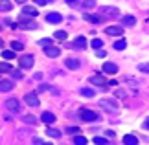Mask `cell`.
Here are the masks:
<instances>
[{"label": "cell", "mask_w": 149, "mask_h": 145, "mask_svg": "<svg viewBox=\"0 0 149 145\" xmlns=\"http://www.w3.org/2000/svg\"><path fill=\"white\" fill-rule=\"evenodd\" d=\"M112 46H114V50H118V51H120V50H123L125 46H127V42H125L123 39H120V40H116V42H114Z\"/></svg>", "instance_id": "23"}, {"label": "cell", "mask_w": 149, "mask_h": 145, "mask_svg": "<svg viewBox=\"0 0 149 145\" xmlns=\"http://www.w3.org/2000/svg\"><path fill=\"white\" fill-rule=\"evenodd\" d=\"M94 143L96 145H103V143H109V140H107V138H101V136H96L94 138Z\"/></svg>", "instance_id": "32"}, {"label": "cell", "mask_w": 149, "mask_h": 145, "mask_svg": "<svg viewBox=\"0 0 149 145\" xmlns=\"http://www.w3.org/2000/svg\"><path fill=\"white\" fill-rule=\"evenodd\" d=\"M22 15H26V17H37L39 15V11H37V8H33V6H24L22 8Z\"/></svg>", "instance_id": "7"}, {"label": "cell", "mask_w": 149, "mask_h": 145, "mask_svg": "<svg viewBox=\"0 0 149 145\" xmlns=\"http://www.w3.org/2000/svg\"><path fill=\"white\" fill-rule=\"evenodd\" d=\"M24 123L35 125V123H37V118H35V116H31V114H28V116H24Z\"/></svg>", "instance_id": "24"}, {"label": "cell", "mask_w": 149, "mask_h": 145, "mask_svg": "<svg viewBox=\"0 0 149 145\" xmlns=\"http://www.w3.org/2000/svg\"><path fill=\"white\" fill-rule=\"evenodd\" d=\"M123 143L125 145H136V143H138V138L133 136V134H125L123 136Z\"/></svg>", "instance_id": "19"}, {"label": "cell", "mask_w": 149, "mask_h": 145, "mask_svg": "<svg viewBox=\"0 0 149 145\" xmlns=\"http://www.w3.org/2000/svg\"><path fill=\"white\" fill-rule=\"evenodd\" d=\"M39 44L44 46V48H46V46H52V39H41V40H39Z\"/></svg>", "instance_id": "34"}, {"label": "cell", "mask_w": 149, "mask_h": 145, "mask_svg": "<svg viewBox=\"0 0 149 145\" xmlns=\"http://www.w3.org/2000/svg\"><path fill=\"white\" fill-rule=\"evenodd\" d=\"M90 81V83H92V85H100V86H107V81H105V77H103V75H92V77H90L88 79Z\"/></svg>", "instance_id": "10"}, {"label": "cell", "mask_w": 149, "mask_h": 145, "mask_svg": "<svg viewBox=\"0 0 149 145\" xmlns=\"http://www.w3.org/2000/svg\"><path fill=\"white\" fill-rule=\"evenodd\" d=\"M101 46H103V40H101V39H94V40H92V48L101 50Z\"/></svg>", "instance_id": "30"}, {"label": "cell", "mask_w": 149, "mask_h": 145, "mask_svg": "<svg viewBox=\"0 0 149 145\" xmlns=\"http://www.w3.org/2000/svg\"><path fill=\"white\" fill-rule=\"evenodd\" d=\"M100 105L105 108V110H109V112H114V110L118 108V107H116V103H114V101H109V99H101Z\"/></svg>", "instance_id": "12"}, {"label": "cell", "mask_w": 149, "mask_h": 145, "mask_svg": "<svg viewBox=\"0 0 149 145\" xmlns=\"http://www.w3.org/2000/svg\"><path fill=\"white\" fill-rule=\"evenodd\" d=\"M74 143L76 145H85L87 143V138L85 136H74Z\"/></svg>", "instance_id": "25"}, {"label": "cell", "mask_w": 149, "mask_h": 145, "mask_svg": "<svg viewBox=\"0 0 149 145\" xmlns=\"http://www.w3.org/2000/svg\"><path fill=\"white\" fill-rule=\"evenodd\" d=\"M79 118L83 121H88V123H92V121H98L100 116L94 112V110H88V108H81L79 110Z\"/></svg>", "instance_id": "1"}, {"label": "cell", "mask_w": 149, "mask_h": 145, "mask_svg": "<svg viewBox=\"0 0 149 145\" xmlns=\"http://www.w3.org/2000/svg\"><path fill=\"white\" fill-rule=\"evenodd\" d=\"M66 37H68V33H66V31H63V30L55 31V39H59V40H65Z\"/></svg>", "instance_id": "28"}, {"label": "cell", "mask_w": 149, "mask_h": 145, "mask_svg": "<svg viewBox=\"0 0 149 145\" xmlns=\"http://www.w3.org/2000/svg\"><path fill=\"white\" fill-rule=\"evenodd\" d=\"M74 48H79V50L87 48V39H85L83 35H79V37H76V40H74Z\"/></svg>", "instance_id": "15"}, {"label": "cell", "mask_w": 149, "mask_h": 145, "mask_svg": "<svg viewBox=\"0 0 149 145\" xmlns=\"http://www.w3.org/2000/svg\"><path fill=\"white\" fill-rule=\"evenodd\" d=\"M144 127H146V129H149V118L146 119V123H144Z\"/></svg>", "instance_id": "44"}, {"label": "cell", "mask_w": 149, "mask_h": 145, "mask_svg": "<svg viewBox=\"0 0 149 145\" xmlns=\"http://www.w3.org/2000/svg\"><path fill=\"white\" fill-rule=\"evenodd\" d=\"M24 46H22V42H19V40H13L11 42V50H15V51H20Z\"/></svg>", "instance_id": "27"}, {"label": "cell", "mask_w": 149, "mask_h": 145, "mask_svg": "<svg viewBox=\"0 0 149 145\" xmlns=\"http://www.w3.org/2000/svg\"><path fill=\"white\" fill-rule=\"evenodd\" d=\"M46 134H48L50 138H59V136H61V132L57 130V129H48V130H46Z\"/></svg>", "instance_id": "26"}, {"label": "cell", "mask_w": 149, "mask_h": 145, "mask_svg": "<svg viewBox=\"0 0 149 145\" xmlns=\"http://www.w3.org/2000/svg\"><path fill=\"white\" fill-rule=\"evenodd\" d=\"M2 57H4V59H8V61L15 59V50H4L2 51Z\"/></svg>", "instance_id": "22"}, {"label": "cell", "mask_w": 149, "mask_h": 145, "mask_svg": "<svg viewBox=\"0 0 149 145\" xmlns=\"http://www.w3.org/2000/svg\"><path fill=\"white\" fill-rule=\"evenodd\" d=\"M35 4H39V6H44V4H48V0H33Z\"/></svg>", "instance_id": "39"}, {"label": "cell", "mask_w": 149, "mask_h": 145, "mask_svg": "<svg viewBox=\"0 0 149 145\" xmlns=\"http://www.w3.org/2000/svg\"><path fill=\"white\" fill-rule=\"evenodd\" d=\"M30 19H31V17L22 15L20 20H19V26L24 28V30H35V28H37V22H33V20H30Z\"/></svg>", "instance_id": "2"}, {"label": "cell", "mask_w": 149, "mask_h": 145, "mask_svg": "<svg viewBox=\"0 0 149 145\" xmlns=\"http://www.w3.org/2000/svg\"><path fill=\"white\" fill-rule=\"evenodd\" d=\"M116 96H118V97H125V92H120V90H118V92H116Z\"/></svg>", "instance_id": "42"}, {"label": "cell", "mask_w": 149, "mask_h": 145, "mask_svg": "<svg viewBox=\"0 0 149 145\" xmlns=\"http://www.w3.org/2000/svg\"><path fill=\"white\" fill-rule=\"evenodd\" d=\"M0 46H2V40H0Z\"/></svg>", "instance_id": "46"}, {"label": "cell", "mask_w": 149, "mask_h": 145, "mask_svg": "<svg viewBox=\"0 0 149 145\" xmlns=\"http://www.w3.org/2000/svg\"><path fill=\"white\" fill-rule=\"evenodd\" d=\"M65 65H66L68 70H77V68H79V61L77 59H66Z\"/></svg>", "instance_id": "17"}, {"label": "cell", "mask_w": 149, "mask_h": 145, "mask_svg": "<svg viewBox=\"0 0 149 145\" xmlns=\"http://www.w3.org/2000/svg\"><path fill=\"white\" fill-rule=\"evenodd\" d=\"M19 65H20V68H31L33 66V57L31 55H22L19 59Z\"/></svg>", "instance_id": "5"}, {"label": "cell", "mask_w": 149, "mask_h": 145, "mask_svg": "<svg viewBox=\"0 0 149 145\" xmlns=\"http://www.w3.org/2000/svg\"><path fill=\"white\" fill-rule=\"evenodd\" d=\"M83 19H85V20H88V22H92V24H101V22L105 20V17H98V15L85 13V15H83Z\"/></svg>", "instance_id": "6"}, {"label": "cell", "mask_w": 149, "mask_h": 145, "mask_svg": "<svg viewBox=\"0 0 149 145\" xmlns=\"http://www.w3.org/2000/svg\"><path fill=\"white\" fill-rule=\"evenodd\" d=\"M105 134H107L109 138H114V130H107V132H105Z\"/></svg>", "instance_id": "40"}, {"label": "cell", "mask_w": 149, "mask_h": 145, "mask_svg": "<svg viewBox=\"0 0 149 145\" xmlns=\"http://www.w3.org/2000/svg\"><path fill=\"white\" fill-rule=\"evenodd\" d=\"M24 101H26V105H30V107H39V97H37L35 92H28L24 96Z\"/></svg>", "instance_id": "3"}, {"label": "cell", "mask_w": 149, "mask_h": 145, "mask_svg": "<svg viewBox=\"0 0 149 145\" xmlns=\"http://www.w3.org/2000/svg\"><path fill=\"white\" fill-rule=\"evenodd\" d=\"M65 2H66V4H70V6H72V4H76V0H65Z\"/></svg>", "instance_id": "43"}, {"label": "cell", "mask_w": 149, "mask_h": 145, "mask_svg": "<svg viewBox=\"0 0 149 145\" xmlns=\"http://www.w3.org/2000/svg\"><path fill=\"white\" fill-rule=\"evenodd\" d=\"M103 72H105V74H116L118 66L114 65V62H105V65H103Z\"/></svg>", "instance_id": "16"}, {"label": "cell", "mask_w": 149, "mask_h": 145, "mask_svg": "<svg viewBox=\"0 0 149 145\" xmlns=\"http://www.w3.org/2000/svg\"><path fill=\"white\" fill-rule=\"evenodd\" d=\"M44 53H46L48 57H52V59H54V57H59L61 50H59V48H55V46H46V48H44Z\"/></svg>", "instance_id": "9"}, {"label": "cell", "mask_w": 149, "mask_h": 145, "mask_svg": "<svg viewBox=\"0 0 149 145\" xmlns=\"http://www.w3.org/2000/svg\"><path fill=\"white\" fill-rule=\"evenodd\" d=\"M105 31L109 33V35H114V37H122L123 35V30L120 26H109Z\"/></svg>", "instance_id": "8"}, {"label": "cell", "mask_w": 149, "mask_h": 145, "mask_svg": "<svg viewBox=\"0 0 149 145\" xmlns=\"http://www.w3.org/2000/svg\"><path fill=\"white\" fill-rule=\"evenodd\" d=\"M46 20L50 22V24H59V22L63 20V17L59 13H48L46 15Z\"/></svg>", "instance_id": "14"}, {"label": "cell", "mask_w": 149, "mask_h": 145, "mask_svg": "<svg viewBox=\"0 0 149 145\" xmlns=\"http://www.w3.org/2000/svg\"><path fill=\"white\" fill-rule=\"evenodd\" d=\"M2 72H11V65H8V62H0V74Z\"/></svg>", "instance_id": "31"}, {"label": "cell", "mask_w": 149, "mask_h": 145, "mask_svg": "<svg viewBox=\"0 0 149 145\" xmlns=\"http://www.w3.org/2000/svg\"><path fill=\"white\" fill-rule=\"evenodd\" d=\"M81 96H85V97H94V90H90V88H81Z\"/></svg>", "instance_id": "29"}, {"label": "cell", "mask_w": 149, "mask_h": 145, "mask_svg": "<svg viewBox=\"0 0 149 145\" xmlns=\"http://www.w3.org/2000/svg\"><path fill=\"white\" fill-rule=\"evenodd\" d=\"M11 74H13V77H15V79H20V77H22V72L13 70V68H11Z\"/></svg>", "instance_id": "36"}, {"label": "cell", "mask_w": 149, "mask_h": 145, "mask_svg": "<svg viewBox=\"0 0 149 145\" xmlns=\"http://www.w3.org/2000/svg\"><path fill=\"white\" fill-rule=\"evenodd\" d=\"M6 108L9 110V112H20V105H19V101L17 99H8L6 101Z\"/></svg>", "instance_id": "4"}, {"label": "cell", "mask_w": 149, "mask_h": 145, "mask_svg": "<svg viewBox=\"0 0 149 145\" xmlns=\"http://www.w3.org/2000/svg\"><path fill=\"white\" fill-rule=\"evenodd\" d=\"M15 2H19V4H24V2H26V0H15Z\"/></svg>", "instance_id": "45"}, {"label": "cell", "mask_w": 149, "mask_h": 145, "mask_svg": "<svg viewBox=\"0 0 149 145\" xmlns=\"http://www.w3.org/2000/svg\"><path fill=\"white\" fill-rule=\"evenodd\" d=\"M138 70L144 72V74H149V62H142V65H138Z\"/></svg>", "instance_id": "33"}, {"label": "cell", "mask_w": 149, "mask_h": 145, "mask_svg": "<svg viewBox=\"0 0 149 145\" xmlns=\"http://www.w3.org/2000/svg\"><path fill=\"white\" fill-rule=\"evenodd\" d=\"M66 132H70V134H79V129H77V127H68Z\"/></svg>", "instance_id": "35"}, {"label": "cell", "mask_w": 149, "mask_h": 145, "mask_svg": "<svg viewBox=\"0 0 149 145\" xmlns=\"http://www.w3.org/2000/svg\"><path fill=\"white\" fill-rule=\"evenodd\" d=\"M96 51H98V57H105V51L103 50H96Z\"/></svg>", "instance_id": "41"}, {"label": "cell", "mask_w": 149, "mask_h": 145, "mask_svg": "<svg viewBox=\"0 0 149 145\" xmlns=\"http://www.w3.org/2000/svg\"><path fill=\"white\" fill-rule=\"evenodd\" d=\"M100 13H105V15L118 17V15H120V11H118V8H111V6H105V8H100Z\"/></svg>", "instance_id": "11"}, {"label": "cell", "mask_w": 149, "mask_h": 145, "mask_svg": "<svg viewBox=\"0 0 149 145\" xmlns=\"http://www.w3.org/2000/svg\"><path fill=\"white\" fill-rule=\"evenodd\" d=\"M122 24L123 26H134L136 24V19H134V17H131V15H127V17H123V19H122Z\"/></svg>", "instance_id": "20"}, {"label": "cell", "mask_w": 149, "mask_h": 145, "mask_svg": "<svg viewBox=\"0 0 149 145\" xmlns=\"http://www.w3.org/2000/svg\"><path fill=\"white\" fill-rule=\"evenodd\" d=\"M41 119H42V121H44L46 125H50V123H54V121H55V116L52 114V112H42Z\"/></svg>", "instance_id": "18"}, {"label": "cell", "mask_w": 149, "mask_h": 145, "mask_svg": "<svg viewBox=\"0 0 149 145\" xmlns=\"http://www.w3.org/2000/svg\"><path fill=\"white\" fill-rule=\"evenodd\" d=\"M46 90H52V86H48V85H41V86H39V92H46Z\"/></svg>", "instance_id": "38"}, {"label": "cell", "mask_w": 149, "mask_h": 145, "mask_svg": "<svg viewBox=\"0 0 149 145\" xmlns=\"http://www.w3.org/2000/svg\"><path fill=\"white\" fill-rule=\"evenodd\" d=\"M11 8H13V4L9 0H0V11H11Z\"/></svg>", "instance_id": "21"}, {"label": "cell", "mask_w": 149, "mask_h": 145, "mask_svg": "<svg viewBox=\"0 0 149 145\" xmlns=\"http://www.w3.org/2000/svg\"><path fill=\"white\" fill-rule=\"evenodd\" d=\"M9 90H13V81L9 79L0 81V92H9Z\"/></svg>", "instance_id": "13"}, {"label": "cell", "mask_w": 149, "mask_h": 145, "mask_svg": "<svg viewBox=\"0 0 149 145\" xmlns=\"http://www.w3.org/2000/svg\"><path fill=\"white\" fill-rule=\"evenodd\" d=\"M83 6H85V8H94V0H85Z\"/></svg>", "instance_id": "37"}]
</instances>
